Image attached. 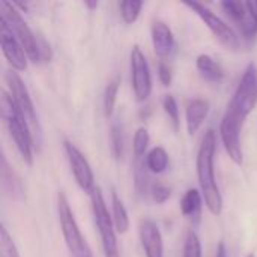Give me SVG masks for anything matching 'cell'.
<instances>
[{
	"instance_id": "obj_25",
	"label": "cell",
	"mask_w": 257,
	"mask_h": 257,
	"mask_svg": "<svg viewBox=\"0 0 257 257\" xmlns=\"http://www.w3.org/2000/svg\"><path fill=\"white\" fill-rule=\"evenodd\" d=\"M119 8H120V15H122V20L126 23V24H133L137 21L139 15H140V11L143 8V2H136V0H123L119 3Z\"/></svg>"
},
{
	"instance_id": "obj_1",
	"label": "cell",
	"mask_w": 257,
	"mask_h": 257,
	"mask_svg": "<svg viewBox=\"0 0 257 257\" xmlns=\"http://www.w3.org/2000/svg\"><path fill=\"white\" fill-rule=\"evenodd\" d=\"M215 151H217L215 131L208 130L202 139L197 152L196 169H197V179H199L200 193L203 196L205 205L212 215L220 217L223 212V197L215 179V169H214Z\"/></svg>"
},
{
	"instance_id": "obj_14",
	"label": "cell",
	"mask_w": 257,
	"mask_h": 257,
	"mask_svg": "<svg viewBox=\"0 0 257 257\" xmlns=\"http://www.w3.org/2000/svg\"><path fill=\"white\" fill-rule=\"evenodd\" d=\"M151 35H152V44H154L155 54L161 59L169 57L175 48V36H173L172 29L164 21L157 20L152 24Z\"/></svg>"
},
{
	"instance_id": "obj_21",
	"label": "cell",
	"mask_w": 257,
	"mask_h": 257,
	"mask_svg": "<svg viewBox=\"0 0 257 257\" xmlns=\"http://www.w3.org/2000/svg\"><path fill=\"white\" fill-rule=\"evenodd\" d=\"M110 142H111V154L114 160L120 161L125 152V139H123V128L119 122H114L110 130Z\"/></svg>"
},
{
	"instance_id": "obj_12",
	"label": "cell",
	"mask_w": 257,
	"mask_h": 257,
	"mask_svg": "<svg viewBox=\"0 0 257 257\" xmlns=\"http://www.w3.org/2000/svg\"><path fill=\"white\" fill-rule=\"evenodd\" d=\"M0 44L2 51L11 65V68L17 72L27 69V54L23 50L21 44L15 38V35L11 32V29L6 26L5 21L0 20Z\"/></svg>"
},
{
	"instance_id": "obj_13",
	"label": "cell",
	"mask_w": 257,
	"mask_h": 257,
	"mask_svg": "<svg viewBox=\"0 0 257 257\" xmlns=\"http://www.w3.org/2000/svg\"><path fill=\"white\" fill-rule=\"evenodd\" d=\"M139 235H140V242H142L146 257H164L163 236L155 221L142 220Z\"/></svg>"
},
{
	"instance_id": "obj_9",
	"label": "cell",
	"mask_w": 257,
	"mask_h": 257,
	"mask_svg": "<svg viewBox=\"0 0 257 257\" xmlns=\"http://www.w3.org/2000/svg\"><path fill=\"white\" fill-rule=\"evenodd\" d=\"M184 5L188 6L193 12H196L200 17V20L208 26V29L214 33V36L227 50H238L239 41H238L236 33L218 15H215L211 9H208L205 5H202L199 2H184Z\"/></svg>"
},
{
	"instance_id": "obj_32",
	"label": "cell",
	"mask_w": 257,
	"mask_h": 257,
	"mask_svg": "<svg viewBox=\"0 0 257 257\" xmlns=\"http://www.w3.org/2000/svg\"><path fill=\"white\" fill-rule=\"evenodd\" d=\"M245 5H247V11H248V17L257 29V0H248V2H245Z\"/></svg>"
},
{
	"instance_id": "obj_18",
	"label": "cell",
	"mask_w": 257,
	"mask_h": 257,
	"mask_svg": "<svg viewBox=\"0 0 257 257\" xmlns=\"http://www.w3.org/2000/svg\"><path fill=\"white\" fill-rule=\"evenodd\" d=\"M202 202H203L202 193L196 188H190L181 199V212L191 220H199L202 211Z\"/></svg>"
},
{
	"instance_id": "obj_10",
	"label": "cell",
	"mask_w": 257,
	"mask_h": 257,
	"mask_svg": "<svg viewBox=\"0 0 257 257\" xmlns=\"http://www.w3.org/2000/svg\"><path fill=\"white\" fill-rule=\"evenodd\" d=\"M130 60H131V83H133L134 96L139 102L146 101L152 92V77H151V68L148 59L139 45L133 47Z\"/></svg>"
},
{
	"instance_id": "obj_16",
	"label": "cell",
	"mask_w": 257,
	"mask_h": 257,
	"mask_svg": "<svg viewBox=\"0 0 257 257\" xmlns=\"http://www.w3.org/2000/svg\"><path fill=\"white\" fill-rule=\"evenodd\" d=\"M209 108L211 105L206 99H193L188 102L185 117H187V131L190 136H194L200 130L202 123L205 122L209 113Z\"/></svg>"
},
{
	"instance_id": "obj_19",
	"label": "cell",
	"mask_w": 257,
	"mask_h": 257,
	"mask_svg": "<svg viewBox=\"0 0 257 257\" xmlns=\"http://www.w3.org/2000/svg\"><path fill=\"white\" fill-rule=\"evenodd\" d=\"M111 209H113V223L116 227V232L123 235L130 229V217L128 211L123 205V202L119 199L116 191H111Z\"/></svg>"
},
{
	"instance_id": "obj_35",
	"label": "cell",
	"mask_w": 257,
	"mask_h": 257,
	"mask_svg": "<svg viewBox=\"0 0 257 257\" xmlns=\"http://www.w3.org/2000/svg\"><path fill=\"white\" fill-rule=\"evenodd\" d=\"M247 257H256V256H254L253 253H250V254H248V256H247Z\"/></svg>"
},
{
	"instance_id": "obj_23",
	"label": "cell",
	"mask_w": 257,
	"mask_h": 257,
	"mask_svg": "<svg viewBox=\"0 0 257 257\" xmlns=\"http://www.w3.org/2000/svg\"><path fill=\"white\" fill-rule=\"evenodd\" d=\"M149 142H151L149 131L145 126H140L136 131L134 140H133V152H134L136 160H142L145 157V154L149 148Z\"/></svg>"
},
{
	"instance_id": "obj_28",
	"label": "cell",
	"mask_w": 257,
	"mask_h": 257,
	"mask_svg": "<svg viewBox=\"0 0 257 257\" xmlns=\"http://www.w3.org/2000/svg\"><path fill=\"white\" fill-rule=\"evenodd\" d=\"M0 256L2 257H20L18 248L12 239V236L8 233L6 227L2 224L0 227Z\"/></svg>"
},
{
	"instance_id": "obj_20",
	"label": "cell",
	"mask_w": 257,
	"mask_h": 257,
	"mask_svg": "<svg viewBox=\"0 0 257 257\" xmlns=\"http://www.w3.org/2000/svg\"><path fill=\"white\" fill-rule=\"evenodd\" d=\"M146 167L151 173L160 175L167 170L169 167V155L164 148L157 146L146 155Z\"/></svg>"
},
{
	"instance_id": "obj_5",
	"label": "cell",
	"mask_w": 257,
	"mask_h": 257,
	"mask_svg": "<svg viewBox=\"0 0 257 257\" xmlns=\"http://www.w3.org/2000/svg\"><path fill=\"white\" fill-rule=\"evenodd\" d=\"M57 215L60 223V230L63 233L65 244L72 257H93L92 250L83 236L77 220L74 217V212L69 206V202L63 191L57 193Z\"/></svg>"
},
{
	"instance_id": "obj_29",
	"label": "cell",
	"mask_w": 257,
	"mask_h": 257,
	"mask_svg": "<svg viewBox=\"0 0 257 257\" xmlns=\"http://www.w3.org/2000/svg\"><path fill=\"white\" fill-rule=\"evenodd\" d=\"M163 108L166 111V114L169 116V120L173 125L175 131H179V125H181V117H179V108L176 104V99L172 95H166L163 98Z\"/></svg>"
},
{
	"instance_id": "obj_33",
	"label": "cell",
	"mask_w": 257,
	"mask_h": 257,
	"mask_svg": "<svg viewBox=\"0 0 257 257\" xmlns=\"http://www.w3.org/2000/svg\"><path fill=\"white\" fill-rule=\"evenodd\" d=\"M215 257H227V248H226V244L221 241V242H218V245H217V254Z\"/></svg>"
},
{
	"instance_id": "obj_3",
	"label": "cell",
	"mask_w": 257,
	"mask_h": 257,
	"mask_svg": "<svg viewBox=\"0 0 257 257\" xmlns=\"http://www.w3.org/2000/svg\"><path fill=\"white\" fill-rule=\"evenodd\" d=\"M2 113H3V119L6 122L8 131L20 152L23 161L27 166H32L33 164V148H35V140H33L32 131H30L24 116L15 105L11 93H8L6 90H2Z\"/></svg>"
},
{
	"instance_id": "obj_2",
	"label": "cell",
	"mask_w": 257,
	"mask_h": 257,
	"mask_svg": "<svg viewBox=\"0 0 257 257\" xmlns=\"http://www.w3.org/2000/svg\"><path fill=\"white\" fill-rule=\"evenodd\" d=\"M0 20L6 23V26L15 35V38L21 44L23 50L26 51L27 57L33 63H38L45 59L47 60L51 59L50 47H47V44H44V45L39 44L38 38L32 32L29 24L24 21V18L21 17L20 11L15 8L14 3L0 0Z\"/></svg>"
},
{
	"instance_id": "obj_22",
	"label": "cell",
	"mask_w": 257,
	"mask_h": 257,
	"mask_svg": "<svg viewBox=\"0 0 257 257\" xmlns=\"http://www.w3.org/2000/svg\"><path fill=\"white\" fill-rule=\"evenodd\" d=\"M148 167L146 164L142 163V160H136V169H134V179H136V190L140 196H146L148 193L151 194V187L149 185V178H148Z\"/></svg>"
},
{
	"instance_id": "obj_17",
	"label": "cell",
	"mask_w": 257,
	"mask_h": 257,
	"mask_svg": "<svg viewBox=\"0 0 257 257\" xmlns=\"http://www.w3.org/2000/svg\"><path fill=\"white\" fill-rule=\"evenodd\" d=\"M196 66L197 71L200 72V75L211 83H218L224 78V71L220 66L218 62H215L209 54H200L197 56L196 60Z\"/></svg>"
},
{
	"instance_id": "obj_26",
	"label": "cell",
	"mask_w": 257,
	"mask_h": 257,
	"mask_svg": "<svg viewBox=\"0 0 257 257\" xmlns=\"http://www.w3.org/2000/svg\"><path fill=\"white\" fill-rule=\"evenodd\" d=\"M117 92H119V78L111 80L104 92V114L105 117H111L117 99Z\"/></svg>"
},
{
	"instance_id": "obj_8",
	"label": "cell",
	"mask_w": 257,
	"mask_h": 257,
	"mask_svg": "<svg viewBox=\"0 0 257 257\" xmlns=\"http://www.w3.org/2000/svg\"><path fill=\"white\" fill-rule=\"evenodd\" d=\"M244 120L245 119L241 117L235 110L227 107L220 123V137L224 145V149L229 158L238 166H242V160H244L242 146H241V130Z\"/></svg>"
},
{
	"instance_id": "obj_4",
	"label": "cell",
	"mask_w": 257,
	"mask_h": 257,
	"mask_svg": "<svg viewBox=\"0 0 257 257\" xmlns=\"http://www.w3.org/2000/svg\"><path fill=\"white\" fill-rule=\"evenodd\" d=\"M5 80H6L8 86H9L11 96H12L15 105L18 107V110L24 116V119H26V122H27V125H29V128L32 131V136H33V140H35V148L38 151H41L42 128H41V123H39V119H38V114H36L35 104H33L32 96L29 93V89L26 87V84L21 80L20 74L17 71H14V69L6 71Z\"/></svg>"
},
{
	"instance_id": "obj_11",
	"label": "cell",
	"mask_w": 257,
	"mask_h": 257,
	"mask_svg": "<svg viewBox=\"0 0 257 257\" xmlns=\"http://www.w3.org/2000/svg\"><path fill=\"white\" fill-rule=\"evenodd\" d=\"M63 148H65V154H66V158H68V163H69V167L75 178L77 185L90 196V193L95 190V175L87 158L74 143L68 140L63 142Z\"/></svg>"
},
{
	"instance_id": "obj_7",
	"label": "cell",
	"mask_w": 257,
	"mask_h": 257,
	"mask_svg": "<svg viewBox=\"0 0 257 257\" xmlns=\"http://www.w3.org/2000/svg\"><path fill=\"white\" fill-rule=\"evenodd\" d=\"M257 105V66L254 63H248L241 81L229 102L227 107L235 110L241 117L247 119L248 114Z\"/></svg>"
},
{
	"instance_id": "obj_15",
	"label": "cell",
	"mask_w": 257,
	"mask_h": 257,
	"mask_svg": "<svg viewBox=\"0 0 257 257\" xmlns=\"http://www.w3.org/2000/svg\"><path fill=\"white\" fill-rule=\"evenodd\" d=\"M0 173H2V187L3 191L14 200H23L26 197L24 187L18 175L15 173L14 167L9 166L5 155L0 158Z\"/></svg>"
},
{
	"instance_id": "obj_30",
	"label": "cell",
	"mask_w": 257,
	"mask_h": 257,
	"mask_svg": "<svg viewBox=\"0 0 257 257\" xmlns=\"http://www.w3.org/2000/svg\"><path fill=\"white\" fill-rule=\"evenodd\" d=\"M170 196H172V190L170 188H167L166 185H163L160 182L152 184V187H151V197H152V200L157 205L166 203L170 199Z\"/></svg>"
},
{
	"instance_id": "obj_31",
	"label": "cell",
	"mask_w": 257,
	"mask_h": 257,
	"mask_svg": "<svg viewBox=\"0 0 257 257\" xmlns=\"http://www.w3.org/2000/svg\"><path fill=\"white\" fill-rule=\"evenodd\" d=\"M158 78H160L161 84L166 87H169L172 84V80H173L172 68L166 62H160V65H158Z\"/></svg>"
},
{
	"instance_id": "obj_34",
	"label": "cell",
	"mask_w": 257,
	"mask_h": 257,
	"mask_svg": "<svg viewBox=\"0 0 257 257\" xmlns=\"http://www.w3.org/2000/svg\"><path fill=\"white\" fill-rule=\"evenodd\" d=\"M98 5H99V3H98L96 0H86V2H84V6H86L89 11H93V9H96V8H98Z\"/></svg>"
},
{
	"instance_id": "obj_24",
	"label": "cell",
	"mask_w": 257,
	"mask_h": 257,
	"mask_svg": "<svg viewBox=\"0 0 257 257\" xmlns=\"http://www.w3.org/2000/svg\"><path fill=\"white\" fill-rule=\"evenodd\" d=\"M223 11L235 21H238L239 24L245 20L248 11H247V5L245 2H238V0H226L221 3Z\"/></svg>"
},
{
	"instance_id": "obj_6",
	"label": "cell",
	"mask_w": 257,
	"mask_h": 257,
	"mask_svg": "<svg viewBox=\"0 0 257 257\" xmlns=\"http://www.w3.org/2000/svg\"><path fill=\"white\" fill-rule=\"evenodd\" d=\"M90 202H92L93 221L101 238L104 257H120L113 217H110L108 214V209H107V205H105V200L99 187H95V190L90 193Z\"/></svg>"
},
{
	"instance_id": "obj_27",
	"label": "cell",
	"mask_w": 257,
	"mask_h": 257,
	"mask_svg": "<svg viewBox=\"0 0 257 257\" xmlns=\"http://www.w3.org/2000/svg\"><path fill=\"white\" fill-rule=\"evenodd\" d=\"M182 257H202V242L193 229H190L185 235Z\"/></svg>"
}]
</instances>
